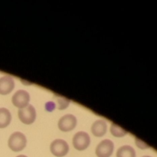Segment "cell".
I'll use <instances>...</instances> for the list:
<instances>
[{
  "label": "cell",
  "instance_id": "cell-1",
  "mask_svg": "<svg viewBox=\"0 0 157 157\" xmlns=\"http://www.w3.org/2000/svg\"><path fill=\"white\" fill-rule=\"evenodd\" d=\"M27 144L25 136L21 132H15L12 133L8 140V146L14 152H20L24 150Z\"/></svg>",
  "mask_w": 157,
  "mask_h": 157
},
{
  "label": "cell",
  "instance_id": "cell-2",
  "mask_svg": "<svg viewBox=\"0 0 157 157\" xmlns=\"http://www.w3.org/2000/svg\"><path fill=\"white\" fill-rule=\"evenodd\" d=\"M73 146L79 151L86 150L90 144V138L88 133L84 131L78 132L73 137Z\"/></svg>",
  "mask_w": 157,
  "mask_h": 157
},
{
  "label": "cell",
  "instance_id": "cell-3",
  "mask_svg": "<svg viewBox=\"0 0 157 157\" xmlns=\"http://www.w3.org/2000/svg\"><path fill=\"white\" fill-rule=\"evenodd\" d=\"M19 120L25 124H32L35 122L36 118V111L35 107L31 104H29L24 108L19 109L18 111Z\"/></svg>",
  "mask_w": 157,
  "mask_h": 157
},
{
  "label": "cell",
  "instance_id": "cell-4",
  "mask_svg": "<svg viewBox=\"0 0 157 157\" xmlns=\"http://www.w3.org/2000/svg\"><path fill=\"white\" fill-rule=\"evenodd\" d=\"M50 150L54 156L63 157L67 154L69 146L65 140L61 139L55 140L50 145Z\"/></svg>",
  "mask_w": 157,
  "mask_h": 157
},
{
  "label": "cell",
  "instance_id": "cell-5",
  "mask_svg": "<svg viewBox=\"0 0 157 157\" xmlns=\"http://www.w3.org/2000/svg\"><path fill=\"white\" fill-rule=\"evenodd\" d=\"M30 101V95L25 90H18L14 94L12 98V102L15 107L21 109L27 107Z\"/></svg>",
  "mask_w": 157,
  "mask_h": 157
},
{
  "label": "cell",
  "instance_id": "cell-6",
  "mask_svg": "<svg viewBox=\"0 0 157 157\" xmlns=\"http://www.w3.org/2000/svg\"><path fill=\"white\" fill-rule=\"evenodd\" d=\"M114 150V144L110 140L101 141L96 147L95 153L98 157H110Z\"/></svg>",
  "mask_w": 157,
  "mask_h": 157
},
{
  "label": "cell",
  "instance_id": "cell-7",
  "mask_svg": "<svg viewBox=\"0 0 157 157\" xmlns=\"http://www.w3.org/2000/svg\"><path fill=\"white\" fill-rule=\"evenodd\" d=\"M77 125V118L72 114H66L58 121V128L63 132H68L74 130Z\"/></svg>",
  "mask_w": 157,
  "mask_h": 157
},
{
  "label": "cell",
  "instance_id": "cell-8",
  "mask_svg": "<svg viewBox=\"0 0 157 157\" xmlns=\"http://www.w3.org/2000/svg\"><path fill=\"white\" fill-rule=\"evenodd\" d=\"M14 87L15 81L12 77L6 75L0 78V94H9L13 90Z\"/></svg>",
  "mask_w": 157,
  "mask_h": 157
},
{
  "label": "cell",
  "instance_id": "cell-9",
  "mask_svg": "<svg viewBox=\"0 0 157 157\" xmlns=\"http://www.w3.org/2000/svg\"><path fill=\"white\" fill-rule=\"evenodd\" d=\"M107 125L106 122L102 120H98L91 126V132L95 136L101 137L107 132Z\"/></svg>",
  "mask_w": 157,
  "mask_h": 157
},
{
  "label": "cell",
  "instance_id": "cell-10",
  "mask_svg": "<svg viewBox=\"0 0 157 157\" xmlns=\"http://www.w3.org/2000/svg\"><path fill=\"white\" fill-rule=\"evenodd\" d=\"M12 121V115L7 108H0V128H6L10 124Z\"/></svg>",
  "mask_w": 157,
  "mask_h": 157
},
{
  "label": "cell",
  "instance_id": "cell-11",
  "mask_svg": "<svg viewBox=\"0 0 157 157\" xmlns=\"http://www.w3.org/2000/svg\"><path fill=\"white\" fill-rule=\"evenodd\" d=\"M117 157H136V151L130 146L124 145L117 150Z\"/></svg>",
  "mask_w": 157,
  "mask_h": 157
},
{
  "label": "cell",
  "instance_id": "cell-12",
  "mask_svg": "<svg viewBox=\"0 0 157 157\" xmlns=\"http://www.w3.org/2000/svg\"><path fill=\"white\" fill-rule=\"evenodd\" d=\"M110 133L116 137H122L127 134V132L117 124H112L110 126Z\"/></svg>",
  "mask_w": 157,
  "mask_h": 157
},
{
  "label": "cell",
  "instance_id": "cell-13",
  "mask_svg": "<svg viewBox=\"0 0 157 157\" xmlns=\"http://www.w3.org/2000/svg\"><path fill=\"white\" fill-rule=\"evenodd\" d=\"M54 98L56 101L57 104H58V108L59 110H64V109L67 108L68 107L69 104H70V101L68 99H66L65 98L58 96L57 94H55Z\"/></svg>",
  "mask_w": 157,
  "mask_h": 157
},
{
  "label": "cell",
  "instance_id": "cell-14",
  "mask_svg": "<svg viewBox=\"0 0 157 157\" xmlns=\"http://www.w3.org/2000/svg\"><path fill=\"white\" fill-rule=\"evenodd\" d=\"M136 144L140 149H148L150 147L147 144H146L145 143H144L142 140L137 139V138H136Z\"/></svg>",
  "mask_w": 157,
  "mask_h": 157
},
{
  "label": "cell",
  "instance_id": "cell-15",
  "mask_svg": "<svg viewBox=\"0 0 157 157\" xmlns=\"http://www.w3.org/2000/svg\"><path fill=\"white\" fill-rule=\"evenodd\" d=\"M45 107L48 111H52V110L55 109V104L52 102H48L47 104H46Z\"/></svg>",
  "mask_w": 157,
  "mask_h": 157
},
{
  "label": "cell",
  "instance_id": "cell-16",
  "mask_svg": "<svg viewBox=\"0 0 157 157\" xmlns=\"http://www.w3.org/2000/svg\"><path fill=\"white\" fill-rule=\"evenodd\" d=\"M16 157H28V156H25V155H19V156H17Z\"/></svg>",
  "mask_w": 157,
  "mask_h": 157
},
{
  "label": "cell",
  "instance_id": "cell-17",
  "mask_svg": "<svg viewBox=\"0 0 157 157\" xmlns=\"http://www.w3.org/2000/svg\"><path fill=\"white\" fill-rule=\"evenodd\" d=\"M143 157H151V156H143Z\"/></svg>",
  "mask_w": 157,
  "mask_h": 157
}]
</instances>
